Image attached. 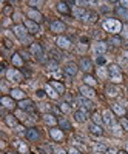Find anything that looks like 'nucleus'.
Wrapping results in <instances>:
<instances>
[{"label":"nucleus","mask_w":128,"mask_h":154,"mask_svg":"<svg viewBox=\"0 0 128 154\" xmlns=\"http://www.w3.org/2000/svg\"><path fill=\"white\" fill-rule=\"evenodd\" d=\"M117 154H128L126 151H117Z\"/></svg>","instance_id":"nucleus-52"},{"label":"nucleus","mask_w":128,"mask_h":154,"mask_svg":"<svg viewBox=\"0 0 128 154\" xmlns=\"http://www.w3.org/2000/svg\"><path fill=\"white\" fill-rule=\"evenodd\" d=\"M60 111L62 112H70L71 111V106H70V103H67V102H63V103H60Z\"/></svg>","instance_id":"nucleus-40"},{"label":"nucleus","mask_w":128,"mask_h":154,"mask_svg":"<svg viewBox=\"0 0 128 154\" xmlns=\"http://www.w3.org/2000/svg\"><path fill=\"white\" fill-rule=\"evenodd\" d=\"M31 54L37 59V60H43L45 57H43V49H42V46L39 45V43H33L31 45Z\"/></svg>","instance_id":"nucleus-6"},{"label":"nucleus","mask_w":128,"mask_h":154,"mask_svg":"<svg viewBox=\"0 0 128 154\" xmlns=\"http://www.w3.org/2000/svg\"><path fill=\"white\" fill-rule=\"evenodd\" d=\"M88 130H89V133L94 134V136H102V134H104V130H102V126H100V125H96V123H89Z\"/></svg>","instance_id":"nucleus-18"},{"label":"nucleus","mask_w":128,"mask_h":154,"mask_svg":"<svg viewBox=\"0 0 128 154\" xmlns=\"http://www.w3.org/2000/svg\"><path fill=\"white\" fill-rule=\"evenodd\" d=\"M28 17H30V20H33V22H36V23H39V22H42L43 20V17H42V14L39 11H36V9H28Z\"/></svg>","instance_id":"nucleus-14"},{"label":"nucleus","mask_w":128,"mask_h":154,"mask_svg":"<svg viewBox=\"0 0 128 154\" xmlns=\"http://www.w3.org/2000/svg\"><path fill=\"white\" fill-rule=\"evenodd\" d=\"M102 117H104V123L108 125V126H113L114 123H116V122H114V116H113L111 111H104Z\"/></svg>","instance_id":"nucleus-15"},{"label":"nucleus","mask_w":128,"mask_h":154,"mask_svg":"<svg viewBox=\"0 0 128 154\" xmlns=\"http://www.w3.org/2000/svg\"><path fill=\"white\" fill-rule=\"evenodd\" d=\"M5 122H6V125L11 126V128H17V119H16V116H11V114L6 116Z\"/></svg>","instance_id":"nucleus-25"},{"label":"nucleus","mask_w":128,"mask_h":154,"mask_svg":"<svg viewBox=\"0 0 128 154\" xmlns=\"http://www.w3.org/2000/svg\"><path fill=\"white\" fill-rule=\"evenodd\" d=\"M28 5H30V6H33V8H39V6H42V5H43V2H34V0H33V2H30Z\"/></svg>","instance_id":"nucleus-44"},{"label":"nucleus","mask_w":128,"mask_h":154,"mask_svg":"<svg viewBox=\"0 0 128 154\" xmlns=\"http://www.w3.org/2000/svg\"><path fill=\"white\" fill-rule=\"evenodd\" d=\"M123 56H125V57L128 59V51H125V53H123Z\"/></svg>","instance_id":"nucleus-53"},{"label":"nucleus","mask_w":128,"mask_h":154,"mask_svg":"<svg viewBox=\"0 0 128 154\" xmlns=\"http://www.w3.org/2000/svg\"><path fill=\"white\" fill-rule=\"evenodd\" d=\"M80 94H82L83 97H86V99H93V97L96 96L94 89H93L91 86H88V85H83V86H80Z\"/></svg>","instance_id":"nucleus-12"},{"label":"nucleus","mask_w":128,"mask_h":154,"mask_svg":"<svg viewBox=\"0 0 128 154\" xmlns=\"http://www.w3.org/2000/svg\"><path fill=\"white\" fill-rule=\"evenodd\" d=\"M43 120H45V123H48V125H51V126H54L56 123H57V120H56V117L53 114H45L43 116Z\"/></svg>","instance_id":"nucleus-28"},{"label":"nucleus","mask_w":128,"mask_h":154,"mask_svg":"<svg viewBox=\"0 0 128 154\" xmlns=\"http://www.w3.org/2000/svg\"><path fill=\"white\" fill-rule=\"evenodd\" d=\"M14 145L19 148V151H20L22 154H28V146L25 145L23 142H20V140H16V142H14Z\"/></svg>","instance_id":"nucleus-30"},{"label":"nucleus","mask_w":128,"mask_h":154,"mask_svg":"<svg viewBox=\"0 0 128 154\" xmlns=\"http://www.w3.org/2000/svg\"><path fill=\"white\" fill-rule=\"evenodd\" d=\"M125 151L128 152V142H126V146H125Z\"/></svg>","instance_id":"nucleus-54"},{"label":"nucleus","mask_w":128,"mask_h":154,"mask_svg":"<svg viewBox=\"0 0 128 154\" xmlns=\"http://www.w3.org/2000/svg\"><path fill=\"white\" fill-rule=\"evenodd\" d=\"M48 71H51V72L59 71V65H57V62H49V63H48Z\"/></svg>","instance_id":"nucleus-39"},{"label":"nucleus","mask_w":128,"mask_h":154,"mask_svg":"<svg viewBox=\"0 0 128 154\" xmlns=\"http://www.w3.org/2000/svg\"><path fill=\"white\" fill-rule=\"evenodd\" d=\"M56 43H57V46L62 48V49H70V48H71V40H70L68 37H65V35H59V37L56 38Z\"/></svg>","instance_id":"nucleus-7"},{"label":"nucleus","mask_w":128,"mask_h":154,"mask_svg":"<svg viewBox=\"0 0 128 154\" xmlns=\"http://www.w3.org/2000/svg\"><path fill=\"white\" fill-rule=\"evenodd\" d=\"M59 125H60L62 130H71V123H70L67 119H60V120H59Z\"/></svg>","instance_id":"nucleus-33"},{"label":"nucleus","mask_w":128,"mask_h":154,"mask_svg":"<svg viewBox=\"0 0 128 154\" xmlns=\"http://www.w3.org/2000/svg\"><path fill=\"white\" fill-rule=\"evenodd\" d=\"M51 86H53L54 89H56V91L59 93V94H62V93H65V86H63L60 82H56V80H53V82H51Z\"/></svg>","instance_id":"nucleus-29"},{"label":"nucleus","mask_w":128,"mask_h":154,"mask_svg":"<svg viewBox=\"0 0 128 154\" xmlns=\"http://www.w3.org/2000/svg\"><path fill=\"white\" fill-rule=\"evenodd\" d=\"M36 96H37V97H43V96H45V91H40V89H39V91L36 93Z\"/></svg>","instance_id":"nucleus-50"},{"label":"nucleus","mask_w":128,"mask_h":154,"mask_svg":"<svg viewBox=\"0 0 128 154\" xmlns=\"http://www.w3.org/2000/svg\"><path fill=\"white\" fill-rule=\"evenodd\" d=\"M117 12H119V16H122L123 19L128 20V11H126V9H123V8H117Z\"/></svg>","instance_id":"nucleus-41"},{"label":"nucleus","mask_w":128,"mask_h":154,"mask_svg":"<svg viewBox=\"0 0 128 154\" xmlns=\"http://www.w3.org/2000/svg\"><path fill=\"white\" fill-rule=\"evenodd\" d=\"M79 68L82 69V71H91V68H93V62L89 60V59H82L80 62H79Z\"/></svg>","instance_id":"nucleus-17"},{"label":"nucleus","mask_w":128,"mask_h":154,"mask_svg":"<svg viewBox=\"0 0 128 154\" xmlns=\"http://www.w3.org/2000/svg\"><path fill=\"white\" fill-rule=\"evenodd\" d=\"M83 82H85V85H88V86H91V88H93V86L96 85V80L93 79L91 75H85V77H83Z\"/></svg>","instance_id":"nucleus-34"},{"label":"nucleus","mask_w":128,"mask_h":154,"mask_svg":"<svg viewBox=\"0 0 128 154\" xmlns=\"http://www.w3.org/2000/svg\"><path fill=\"white\" fill-rule=\"evenodd\" d=\"M45 93H46L51 99H54V100H56V99H59V93H57L56 89H54L53 86H51V85H46V86H45Z\"/></svg>","instance_id":"nucleus-23"},{"label":"nucleus","mask_w":128,"mask_h":154,"mask_svg":"<svg viewBox=\"0 0 128 154\" xmlns=\"http://www.w3.org/2000/svg\"><path fill=\"white\" fill-rule=\"evenodd\" d=\"M57 11L62 12V14H68V12H70L68 3H65V2H59V3H57Z\"/></svg>","instance_id":"nucleus-26"},{"label":"nucleus","mask_w":128,"mask_h":154,"mask_svg":"<svg viewBox=\"0 0 128 154\" xmlns=\"http://www.w3.org/2000/svg\"><path fill=\"white\" fill-rule=\"evenodd\" d=\"M111 43H113V45H120V38H119V37H113V38H111Z\"/></svg>","instance_id":"nucleus-46"},{"label":"nucleus","mask_w":128,"mask_h":154,"mask_svg":"<svg viewBox=\"0 0 128 154\" xmlns=\"http://www.w3.org/2000/svg\"><path fill=\"white\" fill-rule=\"evenodd\" d=\"M12 31H14L16 37H19L22 42H28V29L25 28V25H16L12 28Z\"/></svg>","instance_id":"nucleus-3"},{"label":"nucleus","mask_w":128,"mask_h":154,"mask_svg":"<svg viewBox=\"0 0 128 154\" xmlns=\"http://www.w3.org/2000/svg\"><path fill=\"white\" fill-rule=\"evenodd\" d=\"M54 152H56V154H68L65 149H62V148H59V146H56V148H54Z\"/></svg>","instance_id":"nucleus-45"},{"label":"nucleus","mask_w":128,"mask_h":154,"mask_svg":"<svg viewBox=\"0 0 128 154\" xmlns=\"http://www.w3.org/2000/svg\"><path fill=\"white\" fill-rule=\"evenodd\" d=\"M53 75H54V77H60V71H56V72H53Z\"/></svg>","instance_id":"nucleus-51"},{"label":"nucleus","mask_w":128,"mask_h":154,"mask_svg":"<svg viewBox=\"0 0 128 154\" xmlns=\"http://www.w3.org/2000/svg\"><path fill=\"white\" fill-rule=\"evenodd\" d=\"M25 134H27L28 140H31V142H37V140L40 139V133L37 131V128H28Z\"/></svg>","instance_id":"nucleus-9"},{"label":"nucleus","mask_w":128,"mask_h":154,"mask_svg":"<svg viewBox=\"0 0 128 154\" xmlns=\"http://www.w3.org/2000/svg\"><path fill=\"white\" fill-rule=\"evenodd\" d=\"M111 109L116 116H125V108L120 105V103H113L111 105Z\"/></svg>","instance_id":"nucleus-22"},{"label":"nucleus","mask_w":128,"mask_h":154,"mask_svg":"<svg viewBox=\"0 0 128 154\" xmlns=\"http://www.w3.org/2000/svg\"><path fill=\"white\" fill-rule=\"evenodd\" d=\"M68 154H80V152H79V149H76V148H71V149L68 151Z\"/></svg>","instance_id":"nucleus-49"},{"label":"nucleus","mask_w":128,"mask_h":154,"mask_svg":"<svg viewBox=\"0 0 128 154\" xmlns=\"http://www.w3.org/2000/svg\"><path fill=\"white\" fill-rule=\"evenodd\" d=\"M23 25H25V28L28 29V32H31V34H39V31H40L39 23H36V22H33V20H30V19L25 20Z\"/></svg>","instance_id":"nucleus-5"},{"label":"nucleus","mask_w":128,"mask_h":154,"mask_svg":"<svg viewBox=\"0 0 128 154\" xmlns=\"http://www.w3.org/2000/svg\"><path fill=\"white\" fill-rule=\"evenodd\" d=\"M122 28H123L122 23L119 20H116V19H107L104 22V29L111 32V34H119L122 31Z\"/></svg>","instance_id":"nucleus-1"},{"label":"nucleus","mask_w":128,"mask_h":154,"mask_svg":"<svg viewBox=\"0 0 128 154\" xmlns=\"http://www.w3.org/2000/svg\"><path fill=\"white\" fill-rule=\"evenodd\" d=\"M107 94H108L110 97H116V96L119 94V89H117L116 86H108V88H107Z\"/></svg>","instance_id":"nucleus-31"},{"label":"nucleus","mask_w":128,"mask_h":154,"mask_svg":"<svg viewBox=\"0 0 128 154\" xmlns=\"http://www.w3.org/2000/svg\"><path fill=\"white\" fill-rule=\"evenodd\" d=\"M113 134H116V136H122V130H123V128L120 126V125H117V123H114L113 126Z\"/></svg>","instance_id":"nucleus-36"},{"label":"nucleus","mask_w":128,"mask_h":154,"mask_svg":"<svg viewBox=\"0 0 128 154\" xmlns=\"http://www.w3.org/2000/svg\"><path fill=\"white\" fill-rule=\"evenodd\" d=\"M119 5H120V8L126 9L128 8V0H122V2H119Z\"/></svg>","instance_id":"nucleus-47"},{"label":"nucleus","mask_w":128,"mask_h":154,"mask_svg":"<svg viewBox=\"0 0 128 154\" xmlns=\"http://www.w3.org/2000/svg\"><path fill=\"white\" fill-rule=\"evenodd\" d=\"M93 149H94L96 154H105V152L108 151V148H107L105 145H102V143H96V145L93 146Z\"/></svg>","instance_id":"nucleus-27"},{"label":"nucleus","mask_w":128,"mask_h":154,"mask_svg":"<svg viewBox=\"0 0 128 154\" xmlns=\"http://www.w3.org/2000/svg\"><path fill=\"white\" fill-rule=\"evenodd\" d=\"M93 122L96 123V125H100L102 126V123H104V117H102V116L100 114H93Z\"/></svg>","instance_id":"nucleus-35"},{"label":"nucleus","mask_w":128,"mask_h":154,"mask_svg":"<svg viewBox=\"0 0 128 154\" xmlns=\"http://www.w3.org/2000/svg\"><path fill=\"white\" fill-rule=\"evenodd\" d=\"M76 103H79L83 109H91L94 105H93V102L91 100H89V99H86V97H77V99H76Z\"/></svg>","instance_id":"nucleus-11"},{"label":"nucleus","mask_w":128,"mask_h":154,"mask_svg":"<svg viewBox=\"0 0 128 154\" xmlns=\"http://www.w3.org/2000/svg\"><path fill=\"white\" fill-rule=\"evenodd\" d=\"M0 103H2L5 108H14L16 106V103L12 102V97H2V100H0Z\"/></svg>","instance_id":"nucleus-24"},{"label":"nucleus","mask_w":128,"mask_h":154,"mask_svg":"<svg viewBox=\"0 0 128 154\" xmlns=\"http://www.w3.org/2000/svg\"><path fill=\"white\" fill-rule=\"evenodd\" d=\"M16 117H19L20 120H27V119H28V116H27V114H25V112L20 109V111L17 112V116H16Z\"/></svg>","instance_id":"nucleus-42"},{"label":"nucleus","mask_w":128,"mask_h":154,"mask_svg":"<svg viewBox=\"0 0 128 154\" xmlns=\"http://www.w3.org/2000/svg\"><path fill=\"white\" fill-rule=\"evenodd\" d=\"M49 28H51V31H53V32H56V34H60V32H63V31H65V23H63V22H60V20H54V22H51Z\"/></svg>","instance_id":"nucleus-8"},{"label":"nucleus","mask_w":128,"mask_h":154,"mask_svg":"<svg viewBox=\"0 0 128 154\" xmlns=\"http://www.w3.org/2000/svg\"><path fill=\"white\" fill-rule=\"evenodd\" d=\"M9 93H11V97L12 99H17V100H23L25 99V93L22 91L20 88H12Z\"/></svg>","instance_id":"nucleus-21"},{"label":"nucleus","mask_w":128,"mask_h":154,"mask_svg":"<svg viewBox=\"0 0 128 154\" xmlns=\"http://www.w3.org/2000/svg\"><path fill=\"white\" fill-rule=\"evenodd\" d=\"M93 51H94L96 56L104 54L105 51H107V43H105V42H96V43L93 45Z\"/></svg>","instance_id":"nucleus-13"},{"label":"nucleus","mask_w":128,"mask_h":154,"mask_svg":"<svg viewBox=\"0 0 128 154\" xmlns=\"http://www.w3.org/2000/svg\"><path fill=\"white\" fill-rule=\"evenodd\" d=\"M6 77H8L9 82H22L23 80V75L17 69H14V68H9L6 71Z\"/></svg>","instance_id":"nucleus-4"},{"label":"nucleus","mask_w":128,"mask_h":154,"mask_svg":"<svg viewBox=\"0 0 128 154\" xmlns=\"http://www.w3.org/2000/svg\"><path fill=\"white\" fill-rule=\"evenodd\" d=\"M9 154H14V152H9Z\"/></svg>","instance_id":"nucleus-55"},{"label":"nucleus","mask_w":128,"mask_h":154,"mask_svg":"<svg viewBox=\"0 0 128 154\" xmlns=\"http://www.w3.org/2000/svg\"><path fill=\"white\" fill-rule=\"evenodd\" d=\"M86 119H88V112H86V109H77V111L74 112V120H76V122L85 123Z\"/></svg>","instance_id":"nucleus-10"},{"label":"nucleus","mask_w":128,"mask_h":154,"mask_svg":"<svg viewBox=\"0 0 128 154\" xmlns=\"http://www.w3.org/2000/svg\"><path fill=\"white\" fill-rule=\"evenodd\" d=\"M12 63H14L16 66H22L23 65V60H22L20 54H12Z\"/></svg>","instance_id":"nucleus-32"},{"label":"nucleus","mask_w":128,"mask_h":154,"mask_svg":"<svg viewBox=\"0 0 128 154\" xmlns=\"http://www.w3.org/2000/svg\"><path fill=\"white\" fill-rule=\"evenodd\" d=\"M108 74H110V79L113 83H120L122 82V72H120V68L117 65H111L108 68Z\"/></svg>","instance_id":"nucleus-2"},{"label":"nucleus","mask_w":128,"mask_h":154,"mask_svg":"<svg viewBox=\"0 0 128 154\" xmlns=\"http://www.w3.org/2000/svg\"><path fill=\"white\" fill-rule=\"evenodd\" d=\"M63 69H65V72H67L68 75H71V77H74L76 74H77V71H79V68H77V65H76V63H67Z\"/></svg>","instance_id":"nucleus-16"},{"label":"nucleus","mask_w":128,"mask_h":154,"mask_svg":"<svg viewBox=\"0 0 128 154\" xmlns=\"http://www.w3.org/2000/svg\"><path fill=\"white\" fill-rule=\"evenodd\" d=\"M97 74H99V77H102V79H107V77H110V74L105 71L104 66H99V68H97Z\"/></svg>","instance_id":"nucleus-37"},{"label":"nucleus","mask_w":128,"mask_h":154,"mask_svg":"<svg viewBox=\"0 0 128 154\" xmlns=\"http://www.w3.org/2000/svg\"><path fill=\"white\" fill-rule=\"evenodd\" d=\"M49 136L53 137L54 140H57V142H60V140L63 139V131L57 130V128H51V130H49Z\"/></svg>","instance_id":"nucleus-19"},{"label":"nucleus","mask_w":128,"mask_h":154,"mask_svg":"<svg viewBox=\"0 0 128 154\" xmlns=\"http://www.w3.org/2000/svg\"><path fill=\"white\" fill-rule=\"evenodd\" d=\"M19 108H20L22 111H31V109L34 108V105H33V102H31V100H27V99H23V100H20V103H19Z\"/></svg>","instance_id":"nucleus-20"},{"label":"nucleus","mask_w":128,"mask_h":154,"mask_svg":"<svg viewBox=\"0 0 128 154\" xmlns=\"http://www.w3.org/2000/svg\"><path fill=\"white\" fill-rule=\"evenodd\" d=\"M122 29H123V35L128 38V25H123V28H122Z\"/></svg>","instance_id":"nucleus-48"},{"label":"nucleus","mask_w":128,"mask_h":154,"mask_svg":"<svg viewBox=\"0 0 128 154\" xmlns=\"http://www.w3.org/2000/svg\"><path fill=\"white\" fill-rule=\"evenodd\" d=\"M96 62H97V65H99V66H104L105 63H107V57H104V54L96 56Z\"/></svg>","instance_id":"nucleus-38"},{"label":"nucleus","mask_w":128,"mask_h":154,"mask_svg":"<svg viewBox=\"0 0 128 154\" xmlns=\"http://www.w3.org/2000/svg\"><path fill=\"white\" fill-rule=\"evenodd\" d=\"M120 126L123 128L125 131H128V119H123V117H122V120H120Z\"/></svg>","instance_id":"nucleus-43"}]
</instances>
